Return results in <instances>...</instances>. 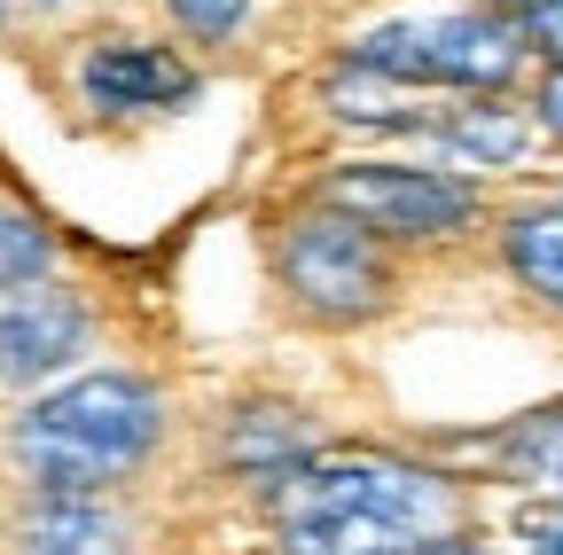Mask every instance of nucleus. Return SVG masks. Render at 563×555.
Listing matches in <instances>:
<instances>
[{
    "label": "nucleus",
    "mask_w": 563,
    "mask_h": 555,
    "mask_svg": "<svg viewBox=\"0 0 563 555\" xmlns=\"http://www.w3.org/2000/svg\"><path fill=\"white\" fill-rule=\"evenodd\" d=\"M157 431H165V399L141 376L102 368V376H79L32 399L9 431V454L40 493H110L118 477L150 462Z\"/></svg>",
    "instance_id": "obj_1"
},
{
    "label": "nucleus",
    "mask_w": 563,
    "mask_h": 555,
    "mask_svg": "<svg viewBox=\"0 0 563 555\" xmlns=\"http://www.w3.org/2000/svg\"><path fill=\"white\" fill-rule=\"evenodd\" d=\"M274 524H313V517H352V524H391L415 540H446L454 493L439 469H415L391 454H306L274 477Z\"/></svg>",
    "instance_id": "obj_2"
},
{
    "label": "nucleus",
    "mask_w": 563,
    "mask_h": 555,
    "mask_svg": "<svg viewBox=\"0 0 563 555\" xmlns=\"http://www.w3.org/2000/svg\"><path fill=\"white\" fill-rule=\"evenodd\" d=\"M525 24L493 16V9H439V16H399L376 24L352 63L399 87H454V95H501L525 71Z\"/></svg>",
    "instance_id": "obj_3"
},
{
    "label": "nucleus",
    "mask_w": 563,
    "mask_h": 555,
    "mask_svg": "<svg viewBox=\"0 0 563 555\" xmlns=\"http://www.w3.org/2000/svg\"><path fill=\"white\" fill-rule=\"evenodd\" d=\"M274 274H282V290H290V306L306 321H329V329L376 321L391 306V290H399L384 235H368L361 220L329 212V203H321V212H298L290 227H282Z\"/></svg>",
    "instance_id": "obj_4"
},
{
    "label": "nucleus",
    "mask_w": 563,
    "mask_h": 555,
    "mask_svg": "<svg viewBox=\"0 0 563 555\" xmlns=\"http://www.w3.org/2000/svg\"><path fill=\"white\" fill-rule=\"evenodd\" d=\"M321 203L384 243H439L477 220V180L422 173V165H336L321 180Z\"/></svg>",
    "instance_id": "obj_5"
},
{
    "label": "nucleus",
    "mask_w": 563,
    "mask_h": 555,
    "mask_svg": "<svg viewBox=\"0 0 563 555\" xmlns=\"http://www.w3.org/2000/svg\"><path fill=\"white\" fill-rule=\"evenodd\" d=\"M79 353H87V306L70 290H55L47 274L0 290V376L9 384H40V376L70 368Z\"/></svg>",
    "instance_id": "obj_6"
},
{
    "label": "nucleus",
    "mask_w": 563,
    "mask_h": 555,
    "mask_svg": "<svg viewBox=\"0 0 563 555\" xmlns=\"http://www.w3.org/2000/svg\"><path fill=\"white\" fill-rule=\"evenodd\" d=\"M79 87L95 110H180L196 102V71L173 55V47H150V40H110L79 63Z\"/></svg>",
    "instance_id": "obj_7"
},
{
    "label": "nucleus",
    "mask_w": 563,
    "mask_h": 555,
    "mask_svg": "<svg viewBox=\"0 0 563 555\" xmlns=\"http://www.w3.org/2000/svg\"><path fill=\"white\" fill-rule=\"evenodd\" d=\"M16 555H133V524L102 493H40L16 524Z\"/></svg>",
    "instance_id": "obj_8"
},
{
    "label": "nucleus",
    "mask_w": 563,
    "mask_h": 555,
    "mask_svg": "<svg viewBox=\"0 0 563 555\" xmlns=\"http://www.w3.org/2000/svg\"><path fill=\"white\" fill-rule=\"evenodd\" d=\"M399 133L407 142H422V149H439L446 165H517L525 157V142H532V125L509 110V102H454L446 118H399Z\"/></svg>",
    "instance_id": "obj_9"
},
{
    "label": "nucleus",
    "mask_w": 563,
    "mask_h": 555,
    "mask_svg": "<svg viewBox=\"0 0 563 555\" xmlns=\"http://www.w3.org/2000/svg\"><path fill=\"white\" fill-rule=\"evenodd\" d=\"M501 258L548 313H563V196L525 203V212L501 227Z\"/></svg>",
    "instance_id": "obj_10"
},
{
    "label": "nucleus",
    "mask_w": 563,
    "mask_h": 555,
    "mask_svg": "<svg viewBox=\"0 0 563 555\" xmlns=\"http://www.w3.org/2000/svg\"><path fill=\"white\" fill-rule=\"evenodd\" d=\"M485 454L501 462L509 477H525V485H548V493L563 501V399H555V407H532V414H517L509 431H493V439H485Z\"/></svg>",
    "instance_id": "obj_11"
},
{
    "label": "nucleus",
    "mask_w": 563,
    "mask_h": 555,
    "mask_svg": "<svg viewBox=\"0 0 563 555\" xmlns=\"http://www.w3.org/2000/svg\"><path fill=\"white\" fill-rule=\"evenodd\" d=\"M55 266V243L32 212H16V203H0V290L16 282H40V274Z\"/></svg>",
    "instance_id": "obj_12"
},
{
    "label": "nucleus",
    "mask_w": 563,
    "mask_h": 555,
    "mask_svg": "<svg viewBox=\"0 0 563 555\" xmlns=\"http://www.w3.org/2000/svg\"><path fill=\"white\" fill-rule=\"evenodd\" d=\"M165 9H173L196 40H228V32L251 16V0H165Z\"/></svg>",
    "instance_id": "obj_13"
},
{
    "label": "nucleus",
    "mask_w": 563,
    "mask_h": 555,
    "mask_svg": "<svg viewBox=\"0 0 563 555\" xmlns=\"http://www.w3.org/2000/svg\"><path fill=\"white\" fill-rule=\"evenodd\" d=\"M517 540H525V555H563V501L555 509H525Z\"/></svg>",
    "instance_id": "obj_14"
},
{
    "label": "nucleus",
    "mask_w": 563,
    "mask_h": 555,
    "mask_svg": "<svg viewBox=\"0 0 563 555\" xmlns=\"http://www.w3.org/2000/svg\"><path fill=\"white\" fill-rule=\"evenodd\" d=\"M525 40L548 63H563V0H532V9H525Z\"/></svg>",
    "instance_id": "obj_15"
},
{
    "label": "nucleus",
    "mask_w": 563,
    "mask_h": 555,
    "mask_svg": "<svg viewBox=\"0 0 563 555\" xmlns=\"http://www.w3.org/2000/svg\"><path fill=\"white\" fill-rule=\"evenodd\" d=\"M540 125H548L555 142H563V63H555V71L540 79Z\"/></svg>",
    "instance_id": "obj_16"
},
{
    "label": "nucleus",
    "mask_w": 563,
    "mask_h": 555,
    "mask_svg": "<svg viewBox=\"0 0 563 555\" xmlns=\"http://www.w3.org/2000/svg\"><path fill=\"white\" fill-rule=\"evenodd\" d=\"M431 555H477V547H462V540H439V547H431Z\"/></svg>",
    "instance_id": "obj_17"
},
{
    "label": "nucleus",
    "mask_w": 563,
    "mask_h": 555,
    "mask_svg": "<svg viewBox=\"0 0 563 555\" xmlns=\"http://www.w3.org/2000/svg\"><path fill=\"white\" fill-rule=\"evenodd\" d=\"M477 9H532V0H477Z\"/></svg>",
    "instance_id": "obj_18"
}]
</instances>
